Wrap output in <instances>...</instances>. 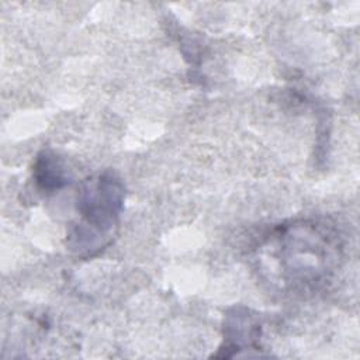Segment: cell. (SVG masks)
Returning <instances> with one entry per match:
<instances>
[{
	"label": "cell",
	"mask_w": 360,
	"mask_h": 360,
	"mask_svg": "<svg viewBox=\"0 0 360 360\" xmlns=\"http://www.w3.org/2000/svg\"><path fill=\"white\" fill-rule=\"evenodd\" d=\"M273 236L269 243L278 249L277 256L285 283L316 284L336 259L338 242L332 240L328 229L316 224L302 222L278 228Z\"/></svg>",
	"instance_id": "1"
},
{
	"label": "cell",
	"mask_w": 360,
	"mask_h": 360,
	"mask_svg": "<svg viewBox=\"0 0 360 360\" xmlns=\"http://www.w3.org/2000/svg\"><path fill=\"white\" fill-rule=\"evenodd\" d=\"M124 195V184L112 172L86 181L77 198L82 221L70 235V248L80 255H91L103 248L121 214Z\"/></svg>",
	"instance_id": "2"
},
{
	"label": "cell",
	"mask_w": 360,
	"mask_h": 360,
	"mask_svg": "<svg viewBox=\"0 0 360 360\" xmlns=\"http://www.w3.org/2000/svg\"><path fill=\"white\" fill-rule=\"evenodd\" d=\"M225 330V349L242 350L245 347H256L260 328L246 311L235 309L233 314L226 315Z\"/></svg>",
	"instance_id": "3"
},
{
	"label": "cell",
	"mask_w": 360,
	"mask_h": 360,
	"mask_svg": "<svg viewBox=\"0 0 360 360\" xmlns=\"http://www.w3.org/2000/svg\"><path fill=\"white\" fill-rule=\"evenodd\" d=\"M34 179L39 190L45 193L59 190L68 183L62 162L58 159L56 155L48 150H44L37 158L34 166Z\"/></svg>",
	"instance_id": "4"
}]
</instances>
